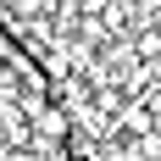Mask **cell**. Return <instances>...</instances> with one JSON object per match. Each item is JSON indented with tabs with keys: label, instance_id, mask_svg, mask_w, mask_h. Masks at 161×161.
<instances>
[{
	"label": "cell",
	"instance_id": "3",
	"mask_svg": "<svg viewBox=\"0 0 161 161\" xmlns=\"http://www.w3.org/2000/svg\"><path fill=\"white\" fill-rule=\"evenodd\" d=\"M0 161H11V145H0Z\"/></svg>",
	"mask_w": 161,
	"mask_h": 161
},
{
	"label": "cell",
	"instance_id": "2",
	"mask_svg": "<svg viewBox=\"0 0 161 161\" xmlns=\"http://www.w3.org/2000/svg\"><path fill=\"white\" fill-rule=\"evenodd\" d=\"M133 6H145V11H161V0H133Z\"/></svg>",
	"mask_w": 161,
	"mask_h": 161
},
{
	"label": "cell",
	"instance_id": "1",
	"mask_svg": "<svg viewBox=\"0 0 161 161\" xmlns=\"http://www.w3.org/2000/svg\"><path fill=\"white\" fill-rule=\"evenodd\" d=\"M11 161H45V156H39V150H28V145H22V150H11Z\"/></svg>",
	"mask_w": 161,
	"mask_h": 161
}]
</instances>
